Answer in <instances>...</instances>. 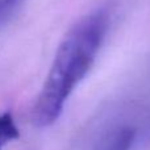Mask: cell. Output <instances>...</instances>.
I'll list each match as a JSON object with an SVG mask.
<instances>
[{"instance_id":"6da1fadb","label":"cell","mask_w":150,"mask_h":150,"mask_svg":"<svg viewBox=\"0 0 150 150\" xmlns=\"http://www.w3.org/2000/svg\"><path fill=\"white\" fill-rule=\"evenodd\" d=\"M108 24V13L95 11L83 16L63 37L32 108L30 120L36 128L52 127L59 119L69 98L92 67Z\"/></svg>"},{"instance_id":"277c9868","label":"cell","mask_w":150,"mask_h":150,"mask_svg":"<svg viewBox=\"0 0 150 150\" xmlns=\"http://www.w3.org/2000/svg\"><path fill=\"white\" fill-rule=\"evenodd\" d=\"M24 0H0V28L15 15Z\"/></svg>"},{"instance_id":"3957f363","label":"cell","mask_w":150,"mask_h":150,"mask_svg":"<svg viewBox=\"0 0 150 150\" xmlns=\"http://www.w3.org/2000/svg\"><path fill=\"white\" fill-rule=\"evenodd\" d=\"M20 132L15 122L11 112L0 113V150H3L8 144L17 140Z\"/></svg>"},{"instance_id":"7a4b0ae2","label":"cell","mask_w":150,"mask_h":150,"mask_svg":"<svg viewBox=\"0 0 150 150\" xmlns=\"http://www.w3.org/2000/svg\"><path fill=\"white\" fill-rule=\"evenodd\" d=\"M136 141V129L122 127L112 133L98 150H132Z\"/></svg>"}]
</instances>
